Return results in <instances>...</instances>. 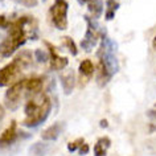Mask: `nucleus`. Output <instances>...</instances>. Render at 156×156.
Here are the masks:
<instances>
[{
  "label": "nucleus",
  "instance_id": "nucleus-19",
  "mask_svg": "<svg viewBox=\"0 0 156 156\" xmlns=\"http://www.w3.org/2000/svg\"><path fill=\"white\" fill-rule=\"evenodd\" d=\"M34 58H36L37 62L45 64V62H46V58H48V54H46L45 52H42L41 49H37L36 52H34Z\"/></svg>",
  "mask_w": 156,
  "mask_h": 156
},
{
  "label": "nucleus",
  "instance_id": "nucleus-13",
  "mask_svg": "<svg viewBox=\"0 0 156 156\" xmlns=\"http://www.w3.org/2000/svg\"><path fill=\"white\" fill-rule=\"evenodd\" d=\"M110 146H111V140L107 136L99 138L94 146V156H106Z\"/></svg>",
  "mask_w": 156,
  "mask_h": 156
},
{
  "label": "nucleus",
  "instance_id": "nucleus-2",
  "mask_svg": "<svg viewBox=\"0 0 156 156\" xmlns=\"http://www.w3.org/2000/svg\"><path fill=\"white\" fill-rule=\"evenodd\" d=\"M52 110L50 98L45 94H37L28 98L24 107L25 119L23 124L25 127H37L46 120Z\"/></svg>",
  "mask_w": 156,
  "mask_h": 156
},
{
  "label": "nucleus",
  "instance_id": "nucleus-6",
  "mask_svg": "<svg viewBox=\"0 0 156 156\" xmlns=\"http://www.w3.org/2000/svg\"><path fill=\"white\" fill-rule=\"evenodd\" d=\"M86 20H87V32H86V37L81 41V46H82L83 50L90 52V50L97 45L99 37L101 36L105 37V34L101 33L98 24H97L95 21H93L91 17H86Z\"/></svg>",
  "mask_w": 156,
  "mask_h": 156
},
{
  "label": "nucleus",
  "instance_id": "nucleus-26",
  "mask_svg": "<svg viewBox=\"0 0 156 156\" xmlns=\"http://www.w3.org/2000/svg\"><path fill=\"white\" fill-rule=\"evenodd\" d=\"M87 2H89V0H78V3H80V4H87Z\"/></svg>",
  "mask_w": 156,
  "mask_h": 156
},
{
  "label": "nucleus",
  "instance_id": "nucleus-14",
  "mask_svg": "<svg viewBox=\"0 0 156 156\" xmlns=\"http://www.w3.org/2000/svg\"><path fill=\"white\" fill-rule=\"evenodd\" d=\"M87 9L91 19H98L103 12V3L102 0H89L87 2Z\"/></svg>",
  "mask_w": 156,
  "mask_h": 156
},
{
  "label": "nucleus",
  "instance_id": "nucleus-4",
  "mask_svg": "<svg viewBox=\"0 0 156 156\" xmlns=\"http://www.w3.org/2000/svg\"><path fill=\"white\" fill-rule=\"evenodd\" d=\"M68 9L69 4L66 0H54L53 5L50 7V19L57 29L65 30L68 28Z\"/></svg>",
  "mask_w": 156,
  "mask_h": 156
},
{
  "label": "nucleus",
  "instance_id": "nucleus-5",
  "mask_svg": "<svg viewBox=\"0 0 156 156\" xmlns=\"http://www.w3.org/2000/svg\"><path fill=\"white\" fill-rule=\"evenodd\" d=\"M24 97L28 98L27 91H25V82H24V80H20L7 90L5 97H4L5 107H8L9 110H16Z\"/></svg>",
  "mask_w": 156,
  "mask_h": 156
},
{
  "label": "nucleus",
  "instance_id": "nucleus-15",
  "mask_svg": "<svg viewBox=\"0 0 156 156\" xmlns=\"http://www.w3.org/2000/svg\"><path fill=\"white\" fill-rule=\"evenodd\" d=\"M48 152V144L44 142H37L29 147V156H45Z\"/></svg>",
  "mask_w": 156,
  "mask_h": 156
},
{
  "label": "nucleus",
  "instance_id": "nucleus-9",
  "mask_svg": "<svg viewBox=\"0 0 156 156\" xmlns=\"http://www.w3.org/2000/svg\"><path fill=\"white\" fill-rule=\"evenodd\" d=\"M25 91L28 98L37 94H41L42 87H44V80L40 77H30V78H25Z\"/></svg>",
  "mask_w": 156,
  "mask_h": 156
},
{
  "label": "nucleus",
  "instance_id": "nucleus-22",
  "mask_svg": "<svg viewBox=\"0 0 156 156\" xmlns=\"http://www.w3.org/2000/svg\"><path fill=\"white\" fill-rule=\"evenodd\" d=\"M7 25V19L5 16H3V15H0V28H3V27Z\"/></svg>",
  "mask_w": 156,
  "mask_h": 156
},
{
  "label": "nucleus",
  "instance_id": "nucleus-8",
  "mask_svg": "<svg viewBox=\"0 0 156 156\" xmlns=\"http://www.w3.org/2000/svg\"><path fill=\"white\" fill-rule=\"evenodd\" d=\"M44 44L46 45V48H48V54L50 57V69L52 70H62L64 68H66L69 64V60L66 57H61L60 54H58L56 46H54L52 42L49 41H44Z\"/></svg>",
  "mask_w": 156,
  "mask_h": 156
},
{
  "label": "nucleus",
  "instance_id": "nucleus-28",
  "mask_svg": "<svg viewBox=\"0 0 156 156\" xmlns=\"http://www.w3.org/2000/svg\"><path fill=\"white\" fill-rule=\"evenodd\" d=\"M155 107H156V103H155Z\"/></svg>",
  "mask_w": 156,
  "mask_h": 156
},
{
  "label": "nucleus",
  "instance_id": "nucleus-10",
  "mask_svg": "<svg viewBox=\"0 0 156 156\" xmlns=\"http://www.w3.org/2000/svg\"><path fill=\"white\" fill-rule=\"evenodd\" d=\"M78 70H80V83L85 85L90 81V78L93 77V74L95 72V68L90 60H83L80 64V69Z\"/></svg>",
  "mask_w": 156,
  "mask_h": 156
},
{
  "label": "nucleus",
  "instance_id": "nucleus-3",
  "mask_svg": "<svg viewBox=\"0 0 156 156\" xmlns=\"http://www.w3.org/2000/svg\"><path fill=\"white\" fill-rule=\"evenodd\" d=\"M33 62V54L30 50H23L17 53L12 62L7 64L0 69V87L4 86H12L17 82L21 73L25 69H28Z\"/></svg>",
  "mask_w": 156,
  "mask_h": 156
},
{
  "label": "nucleus",
  "instance_id": "nucleus-7",
  "mask_svg": "<svg viewBox=\"0 0 156 156\" xmlns=\"http://www.w3.org/2000/svg\"><path fill=\"white\" fill-rule=\"evenodd\" d=\"M25 134L17 131V122L16 120H11L9 126L5 128V131L0 135V150H5L16 143V140L20 136H24Z\"/></svg>",
  "mask_w": 156,
  "mask_h": 156
},
{
  "label": "nucleus",
  "instance_id": "nucleus-11",
  "mask_svg": "<svg viewBox=\"0 0 156 156\" xmlns=\"http://www.w3.org/2000/svg\"><path fill=\"white\" fill-rule=\"evenodd\" d=\"M64 131V123L62 122H57L52 124L50 127H48L46 130L41 132V138L44 140H56L58 136L61 135V132Z\"/></svg>",
  "mask_w": 156,
  "mask_h": 156
},
{
  "label": "nucleus",
  "instance_id": "nucleus-25",
  "mask_svg": "<svg viewBox=\"0 0 156 156\" xmlns=\"http://www.w3.org/2000/svg\"><path fill=\"white\" fill-rule=\"evenodd\" d=\"M99 124H101V126H102L103 128H106V127L108 126V123H107V120H106V119H102V120L99 122Z\"/></svg>",
  "mask_w": 156,
  "mask_h": 156
},
{
  "label": "nucleus",
  "instance_id": "nucleus-17",
  "mask_svg": "<svg viewBox=\"0 0 156 156\" xmlns=\"http://www.w3.org/2000/svg\"><path fill=\"white\" fill-rule=\"evenodd\" d=\"M62 41H64L65 46L69 49V52L73 54V56H77L78 53V48H77V44L74 42V40L72 37H68V36H64L62 37Z\"/></svg>",
  "mask_w": 156,
  "mask_h": 156
},
{
  "label": "nucleus",
  "instance_id": "nucleus-21",
  "mask_svg": "<svg viewBox=\"0 0 156 156\" xmlns=\"http://www.w3.org/2000/svg\"><path fill=\"white\" fill-rule=\"evenodd\" d=\"M20 3L21 4H24L25 7H34V5H37V0H20Z\"/></svg>",
  "mask_w": 156,
  "mask_h": 156
},
{
  "label": "nucleus",
  "instance_id": "nucleus-30",
  "mask_svg": "<svg viewBox=\"0 0 156 156\" xmlns=\"http://www.w3.org/2000/svg\"><path fill=\"white\" fill-rule=\"evenodd\" d=\"M0 2H2V0H0Z\"/></svg>",
  "mask_w": 156,
  "mask_h": 156
},
{
  "label": "nucleus",
  "instance_id": "nucleus-1",
  "mask_svg": "<svg viewBox=\"0 0 156 156\" xmlns=\"http://www.w3.org/2000/svg\"><path fill=\"white\" fill-rule=\"evenodd\" d=\"M37 25V20L30 16H21L12 21L8 28V34L0 44V60L11 57L27 40L33 38V28Z\"/></svg>",
  "mask_w": 156,
  "mask_h": 156
},
{
  "label": "nucleus",
  "instance_id": "nucleus-24",
  "mask_svg": "<svg viewBox=\"0 0 156 156\" xmlns=\"http://www.w3.org/2000/svg\"><path fill=\"white\" fill-rule=\"evenodd\" d=\"M4 114H5V111H4V107L0 105V124H2L3 122V119H4Z\"/></svg>",
  "mask_w": 156,
  "mask_h": 156
},
{
  "label": "nucleus",
  "instance_id": "nucleus-23",
  "mask_svg": "<svg viewBox=\"0 0 156 156\" xmlns=\"http://www.w3.org/2000/svg\"><path fill=\"white\" fill-rule=\"evenodd\" d=\"M147 115L150 116L151 119H154V120H156V110H150L147 112Z\"/></svg>",
  "mask_w": 156,
  "mask_h": 156
},
{
  "label": "nucleus",
  "instance_id": "nucleus-27",
  "mask_svg": "<svg viewBox=\"0 0 156 156\" xmlns=\"http://www.w3.org/2000/svg\"><path fill=\"white\" fill-rule=\"evenodd\" d=\"M152 45H154V48L156 49V36L154 37V40H152Z\"/></svg>",
  "mask_w": 156,
  "mask_h": 156
},
{
  "label": "nucleus",
  "instance_id": "nucleus-12",
  "mask_svg": "<svg viewBox=\"0 0 156 156\" xmlns=\"http://www.w3.org/2000/svg\"><path fill=\"white\" fill-rule=\"evenodd\" d=\"M61 85L62 89H64V93L66 95L72 94L74 90V86H76V76H74L73 70H69L68 73L62 74L61 76Z\"/></svg>",
  "mask_w": 156,
  "mask_h": 156
},
{
  "label": "nucleus",
  "instance_id": "nucleus-16",
  "mask_svg": "<svg viewBox=\"0 0 156 156\" xmlns=\"http://www.w3.org/2000/svg\"><path fill=\"white\" fill-rule=\"evenodd\" d=\"M119 8V3L116 0H107V9H106V15H105V19L107 21H110L114 19L115 16V11Z\"/></svg>",
  "mask_w": 156,
  "mask_h": 156
},
{
  "label": "nucleus",
  "instance_id": "nucleus-20",
  "mask_svg": "<svg viewBox=\"0 0 156 156\" xmlns=\"http://www.w3.org/2000/svg\"><path fill=\"white\" fill-rule=\"evenodd\" d=\"M89 150H90V147H89V144L83 143L82 146H81L80 148H78V155H81V156L86 155V154H89Z\"/></svg>",
  "mask_w": 156,
  "mask_h": 156
},
{
  "label": "nucleus",
  "instance_id": "nucleus-29",
  "mask_svg": "<svg viewBox=\"0 0 156 156\" xmlns=\"http://www.w3.org/2000/svg\"><path fill=\"white\" fill-rule=\"evenodd\" d=\"M17 2H20V0H17Z\"/></svg>",
  "mask_w": 156,
  "mask_h": 156
},
{
  "label": "nucleus",
  "instance_id": "nucleus-18",
  "mask_svg": "<svg viewBox=\"0 0 156 156\" xmlns=\"http://www.w3.org/2000/svg\"><path fill=\"white\" fill-rule=\"evenodd\" d=\"M83 144V139L82 138H80V139H76L74 142H70L68 143V150L70 152H74V151H77L78 148H80L81 146Z\"/></svg>",
  "mask_w": 156,
  "mask_h": 156
}]
</instances>
